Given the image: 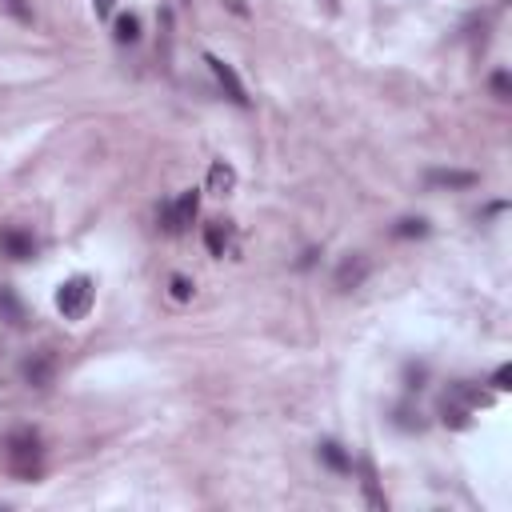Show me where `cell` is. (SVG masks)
<instances>
[{
  "mask_svg": "<svg viewBox=\"0 0 512 512\" xmlns=\"http://www.w3.org/2000/svg\"><path fill=\"white\" fill-rule=\"evenodd\" d=\"M4 456H8V468L12 476L20 480H36L40 476V464H44V444L32 428H16L4 436Z\"/></svg>",
  "mask_w": 512,
  "mask_h": 512,
  "instance_id": "1",
  "label": "cell"
},
{
  "mask_svg": "<svg viewBox=\"0 0 512 512\" xmlns=\"http://www.w3.org/2000/svg\"><path fill=\"white\" fill-rule=\"evenodd\" d=\"M92 296H96L92 280L88 276H72V280H64L56 288V308L64 312V320H84L88 308H92Z\"/></svg>",
  "mask_w": 512,
  "mask_h": 512,
  "instance_id": "2",
  "label": "cell"
},
{
  "mask_svg": "<svg viewBox=\"0 0 512 512\" xmlns=\"http://www.w3.org/2000/svg\"><path fill=\"white\" fill-rule=\"evenodd\" d=\"M196 212H200V192H196V188H188V192H180L176 200H168V204L160 208V224H164V232L180 236V232L196 220Z\"/></svg>",
  "mask_w": 512,
  "mask_h": 512,
  "instance_id": "3",
  "label": "cell"
},
{
  "mask_svg": "<svg viewBox=\"0 0 512 512\" xmlns=\"http://www.w3.org/2000/svg\"><path fill=\"white\" fill-rule=\"evenodd\" d=\"M204 64L212 68V76H216V84L224 88V96H228L232 104H240V108H244V104H248V92H244V84H240L236 68H232L228 60H220L216 52H208V56H204Z\"/></svg>",
  "mask_w": 512,
  "mask_h": 512,
  "instance_id": "4",
  "label": "cell"
},
{
  "mask_svg": "<svg viewBox=\"0 0 512 512\" xmlns=\"http://www.w3.org/2000/svg\"><path fill=\"white\" fill-rule=\"evenodd\" d=\"M20 372H24V380H28L32 388H48L52 376H56V352H52V348L32 352V356L20 364Z\"/></svg>",
  "mask_w": 512,
  "mask_h": 512,
  "instance_id": "5",
  "label": "cell"
},
{
  "mask_svg": "<svg viewBox=\"0 0 512 512\" xmlns=\"http://www.w3.org/2000/svg\"><path fill=\"white\" fill-rule=\"evenodd\" d=\"M0 256H8V260H32V256H36L32 232H24V228H4V232H0Z\"/></svg>",
  "mask_w": 512,
  "mask_h": 512,
  "instance_id": "6",
  "label": "cell"
},
{
  "mask_svg": "<svg viewBox=\"0 0 512 512\" xmlns=\"http://www.w3.org/2000/svg\"><path fill=\"white\" fill-rule=\"evenodd\" d=\"M204 244H208L212 256H228V248H232V224L228 220H208L204 224Z\"/></svg>",
  "mask_w": 512,
  "mask_h": 512,
  "instance_id": "7",
  "label": "cell"
},
{
  "mask_svg": "<svg viewBox=\"0 0 512 512\" xmlns=\"http://www.w3.org/2000/svg\"><path fill=\"white\" fill-rule=\"evenodd\" d=\"M368 276V260L364 256H348L340 268H336V288H360V280Z\"/></svg>",
  "mask_w": 512,
  "mask_h": 512,
  "instance_id": "8",
  "label": "cell"
},
{
  "mask_svg": "<svg viewBox=\"0 0 512 512\" xmlns=\"http://www.w3.org/2000/svg\"><path fill=\"white\" fill-rule=\"evenodd\" d=\"M0 320L12 328H24V304L8 284H0Z\"/></svg>",
  "mask_w": 512,
  "mask_h": 512,
  "instance_id": "9",
  "label": "cell"
},
{
  "mask_svg": "<svg viewBox=\"0 0 512 512\" xmlns=\"http://www.w3.org/2000/svg\"><path fill=\"white\" fill-rule=\"evenodd\" d=\"M232 184H236V172H232L224 160H216V164L208 168V188H212L216 196H228V192H232Z\"/></svg>",
  "mask_w": 512,
  "mask_h": 512,
  "instance_id": "10",
  "label": "cell"
},
{
  "mask_svg": "<svg viewBox=\"0 0 512 512\" xmlns=\"http://www.w3.org/2000/svg\"><path fill=\"white\" fill-rule=\"evenodd\" d=\"M428 184H444V188H472L476 172H452V168H436L428 172Z\"/></svg>",
  "mask_w": 512,
  "mask_h": 512,
  "instance_id": "11",
  "label": "cell"
},
{
  "mask_svg": "<svg viewBox=\"0 0 512 512\" xmlns=\"http://www.w3.org/2000/svg\"><path fill=\"white\" fill-rule=\"evenodd\" d=\"M320 460H324L332 472H348V468H352V456H348L336 440H324V444H320Z\"/></svg>",
  "mask_w": 512,
  "mask_h": 512,
  "instance_id": "12",
  "label": "cell"
},
{
  "mask_svg": "<svg viewBox=\"0 0 512 512\" xmlns=\"http://www.w3.org/2000/svg\"><path fill=\"white\" fill-rule=\"evenodd\" d=\"M116 40H120V44H136V40H140V16H136V12L116 16Z\"/></svg>",
  "mask_w": 512,
  "mask_h": 512,
  "instance_id": "13",
  "label": "cell"
},
{
  "mask_svg": "<svg viewBox=\"0 0 512 512\" xmlns=\"http://www.w3.org/2000/svg\"><path fill=\"white\" fill-rule=\"evenodd\" d=\"M392 232H396V236H424V232H428V220H420V216H408V220H400Z\"/></svg>",
  "mask_w": 512,
  "mask_h": 512,
  "instance_id": "14",
  "label": "cell"
},
{
  "mask_svg": "<svg viewBox=\"0 0 512 512\" xmlns=\"http://www.w3.org/2000/svg\"><path fill=\"white\" fill-rule=\"evenodd\" d=\"M396 424H400V428H424L420 412H412V408H396Z\"/></svg>",
  "mask_w": 512,
  "mask_h": 512,
  "instance_id": "15",
  "label": "cell"
},
{
  "mask_svg": "<svg viewBox=\"0 0 512 512\" xmlns=\"http://www.w3.org/2000/svg\"><path fill=\"white\" fill-rule=\"evenodd\" d=\"M508 380H512V364H500V368L492 372V388H496V392H504V388H512Z\"/></svg>",
  "mask_w": 512,
  "mask_h": 512,
  "instance_id": "16",
  "label": "cell"
},
{
  "mask_svg": "<svg viewBox=\"0 0 512 512\" xmlns=\"http://www.w3.org/2000/svg\"><path fill=\"white\" fill-rule=\"evenodd\" d=\"M4 8H8L16 20H32V4H28V0H4Z\"/></svg>",
  "mask_w": 512,
  "mask_h": 512,
  "instance_id": "17",
  "label": "cell"
},
{
  "mask_svg": "<svg viewBox=\"0 0 512 512\" xmlns=\"http://www.w3.org/2000/svg\"><path fill=\"white\" fill-rule=\"evenodd\" d=\"M172 296L176 300H188L192 296V280L188 276H172Z\"/></svg>",
  "mask_w": 512,
  "mask_h": 512,
  "instance_id": "18",
  "label": "cell"
},
{
  "mask_svg": "<svg viewBox=\"0 0 512 512\" xmlns=\"http://www.w3.org/2000/svg\"><path fill=\"white\" fill-rule=\"evenodd\" d=\"M492 92H496L500 100H508V92H512V84H508V72H496V76H492Z\"/></svg>",
  "mask_w": 512,
  "mask_h": 512,
  "instance_id": "19",
  "label": "cell"
},
{
  "mask_svg": "<svg viewBox=\"0 0 512 512\" xmlns=\"http://www.w3.org/2000/svg\"><path fill=\"white\" fill-rule=\"evenodd\" d=\"M424 380V364H408V388H420Z\"/></svg>",
  "mask_w": 512,
  "mask_h": 512,
  "instance_id": "20",
  "label": "cell"
},
{
  "mask_svg": "<svg viewBox=\"0 0 512 512\" xmlns=\"http://www.w3.org/2000/svg\"><path fill=\"white\" fill-rule=\"evenodd\" d=\"M112 4H116V0H92V8H96V16H108V12H112Z\"/></svg>",
  "mask_w": 512,
  "mask_h": 512,
  "instance_id": "21",
  "label": "cell"
}]
</instances>
